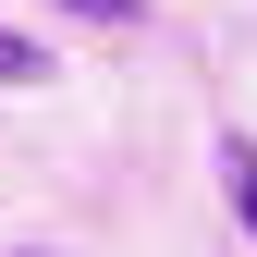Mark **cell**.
Here are the masks:
<instances>
[{
	"mask_svg": "<svg viewBox=\"0 0 257 257\" xmlns=\"http://www.w3.org/2000/svg\"><path fill=\"white\" fill-rule=\"evenodd\" d=\"M220 184H233V220L257 233V135H220Z\"/></svg>",
	"mask_w": 257,
	"mask_h": 257,
	"instance_id": "obj_1",
	"label": "cell"
},
{
	"mask_svg": "<svg viewBox=\"0 0 257 257\" xmlns=\"http://www.w3.org/2000/svg\"><path fill=\"white\" fill-rule=\"evenodd\" d=\"M37 74H49V49H37V37H13V25H0V86H37Z\"/></svg>",
	"mask_w": 257,
	"mask_h": 257,
	"instance_id": "obj_2",
	"label": "cell"
},
{
	"mask_svg": "<svg viewBox=\"0 0 257 257\" xmlns=\"http://www.w3.org/2000/svg\"><path fill=\"white\" fill-rule=\"evenodd\" d=\"M49 13H74V25H135L147 0H49Z\"/></svg>",
	"mask_w": 257,
	"mask_h": 257,
	"instance_id": "obj_3",
	"label": "cell"
}]
</instances>
